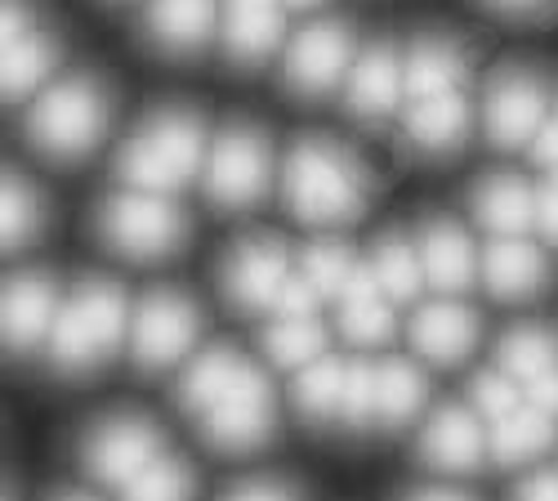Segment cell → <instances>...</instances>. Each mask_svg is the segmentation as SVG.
<instances>
[{"label": "cell", "mask_w": 558, "mask_h": 501, "mask_svg": "<svg viewBox=\"0 0 558 501\" xmlns=\"http://www.w3.org/2000/svg\"><path fill=\"white\" fill-rule=\"evenodd\" d=\"M353 269H357V260H353V251L349 247H340V242H313L308 251H304V278L322 291V300H340V291L349 287V278H353Z\"/></svg>", "instance_id": "obj_34"}, {"label": "cell", "mask_w": 558, "mask_h": 501, "mask_svg": "<svg viewBox=\"0 0 558 501\" xmlns=\"http://www.w3.org/2000/svg\"><path fill=\"white\" fill-rule=\"evenodd\" d=\"M425 398H429V377L415 368L411 358H385L380 362V413H376V421L385 430L407 426L425 407Z\"/></svg>", "instance_id": "obj_26"}, {"label": "cell", "mask_w": 558, "mask_h": 501, "mask_svg": "<svg viewBox=\"0 0 558 501\" xmlns=\"http://www.w3.org/2000/svg\"><path fill=\"white\" fill-rule=\"evenodd\" d=\"M287 247L277 238H246L228 251L223 269H219V287L228 296V305H238L246 313L259 309H277V296L287 287Z\"/></svg>", "instance_id": "obj_10"}, {"label": "cell", "mask_w": 558, "mask_h": 501, "mask_svg": "<svg viewBox=\"0 0 558 501\" xmlns=\"http://www.w3.org/2000/svg\"><path fill=\"white\" fill-rule=\"evenodd\" d=\"M514 501H558V470H536L514 488Z\"/></svg>", "instance_id": "obj_40"}, {"label": "cell", "mask_w": 558, "mask_h": 501, "mask_svg": "<svg viewBox=\"0 0 558 501\" xmlns=\"http://www.w3.org/2000/svg\"><path fill=\"white\" fill-rule=\"evenodd\" d=\"M108 95L104 85L81 72L59 85H50L27 112V140L36 153L54 162H81L85 153H95L99 140L108 134Z\"/></svg>", "instance_id": "obj_3"}, {"label": "cell", "mask_w": 558, "mask_h": 501, "mask_svg": "<svg viewBox=\"0 0 558 501\" xmlns=\"http://www.w3.org/2000/svg\"><path fill=\"white\" fill-rule=\"evenodd\" d=\"M549 283V260L523 238H496L483 251V287L496 300H532Z\"/></svg>", "instance_id": "obj_16"}, {"label": "cell", "mask_w": 558, "mask_h": 501, "mask_svg": "<svg viewBox=\"0 0 558 501\" xmlns=\"http://www.w3.org/2000/svg\"><path fill=\"white\" fill-rule=\"evenodd\" d=\"M478 336H483L478 313L460 300H434L411 318V349L438 362V368H460L474 354Z\"/></svg>", "instance_id": "obj_13"}, {"label": "cell", "mask_w": 558, "mask_h": 501, "mask_svg": "<svg viewBox=\"0 0 558 501\" xmlns=\"http://www.w3.org/2000/svg\"><path fill=\"white\" fill-rule=\"evenodd\" d=\"M95 229L108 251L144 264V260L174 255L183 247V238H189V219H183V211L170 198L134 189V193H117L99 206Z\"/></svg>", "instance_id": "obj_4"}, {"label": "cell", "mask_w": 558, "mask_h": 501, "mask_svg": "<svg viewBox=\"0 0 558 501\" xmlns=\"http://www.w3.org/2000/svg\"><path fill=\"white\" fill-rule=\"evenodd\" d=\"M492 10H509V14H523V10H536V5H545V0H487Z\"/></svg>", "instance_id": "obj_45"}, {"label": "cell", "mask_w": 558, "mask_h": 501, "mask_svg": "<svg viewBox=\"0 0 558 501\" xmlns=\"http://www.w3.org/2000/svg\"><path fill=\"white\" fill-rule=\"evenodd\" d=\"M554 121H558V104H554Z\"/></svg>", "instance_id": "obj_48"}, {"label": "cell", "mask_w": 558, "mask_h": 501, "mask_svg": "<svg viewBox=\"0 0 558 501\" xmlns=\"http://www.w3.org/2000/svg\"><path fill=\"white\" fill-rule=\"evenodd\" d=\"M380 413V362L371 358H349V377H344V407H340V421L362 430L371 426Z\"/></svg>", "instance_id": "obj_32"}, {"label": "cell", "mask_w": 558, "mask_h": 501, "mask_svg": "<svg viewBox=\"0 0 558 501\" xmlns=\"http://www.w3.org/2000/svg\"><path fill=\"white\" fill-rule=\"evenodd\" d=\"M470 394H474V407L483 417H492V421H505V417H514L519 407H523V398H519V381L509 377V372H483V377H474V385H470Z\"/></svg>", "instance_id": "obj_36"}, {"label": "cell", "mask_w": 558, "mask_h": 501, "mask_svg": "<svg viewBox=\"0 0 558 501\" xmlns=\"http://www.w3.org/2000/svg\"><path fill=\"white\" fill-rule=\"evenodd\" d=\"M282 40V0H223V50L232 63H264Z\"/></svg>", "instance_id": "obj_18"}, {"label": "cell", "mask_w": 558, "mask_h": 501, "mask_svg": "<svg viewBox=\"0 0 558 501\" xmlns=\"http://www.w3.org/2000/svg\"><path fill=\"white\" fill-rule=\"evenodd\" d=\"M344 377H349V358H331L322 354L317 362H308L304 372H295V413L308 417L313 426H327L340 417L344 407Z\"/></svg>", "instance_id": "obj_24"}, {"label": "cell", "mask_w": 558, "mask_h": 501, "mask_svg": "<svg viewBox=\"0 0 558 501\" xmlns=\"http://www.w3.org/2000/svg\"><path fill=\"white\" fill-rule=\"evenodd\" d=\"M344 68H349L344 23H308L287 50V85H291V95H304V99L331 95Z\"/></svg>", "instance_id": "obj_12"}, {"label": "cell", "mask_w": 558, "mask_h": 501, "mask_svg": "<svg viewBox=\"0 0 558 501\" xmlns=\"http://www.w3.org/2000/svg\"><path fill=\"white\" fill-rule=\"evenodd\" d=\"M202 162V121L189 108H161L117 153V175L138 193H174Z\"/></svg>", "instance_id": "obj_2"}, {"label": "cell", "mask_w": 558, "mask_h": 501, "mask_svg": "<svg viewBox=\"0 0 558 501\" xmlns=\"http://www.w3.org/2000/svg\"><path fill=\"white\" fill-rule=\"evenodd\" d=\"M59 287L45 273H19L5 283V345L10 349H36L54 336L59 323Z\"/></svg>", "instance_id": "obj_14"}, {"label": "cell", "mask_w": 558, "mask_h": 501, "mask_svg": "<svg viewBox=\"0 0 558 501\" xmlns=\"http://www.w3.org/2000/svg\"><path fill=\"white\" fill-rule=\"evenodd\" d=\"M527 403H532V407H541L545 417H554V421H558V368H554V372H545L541 381H532Z\"/></svg>", "instance_id": "obj_41"}, {"label": "cell", "mask_w": 558, "mask_h": 501, "mask_svg": "<svg viewBox=\"0 0 558 501\" xmlns=\"http://www.w3.org/2000/svg\"><path fill=\"white\" fill-rule=\"evenodd\" d=\"M554 439H558V421L554 417H545L541 407H519L514 417H505V421H496V434H492V457L500 462V466H527V462H536L545 448H554Z\"/></svg>", "instance_id": "obj_25"}, {"label": "cell", "mask_w": 558, "mask_h": 501, "mask_svg": "<svg viewBox=\"0 0 558 501\" xmlns=\"http://www.w3.org/2000/svg\"><path fill=\"white\" fill-rule=\"evenodd\" d=\"M282 193L304 224H353L366 206V170L344 144L308 134L287 153Z\"/></svg>", "instance_id": "obj_1"}, {"label": "cell", "mask_w": 558, "mask_h": 501, "mask_svg": "<svg viewBox=\"0 0 558 501\" xmlns=\"http://www.w3.org/2000/svg\"><path fill=\"white\" fill-rule=\"evenodd\" d=\"M496 362L500 372H509L514 381H541L545 372L558 368V349H554V336L536 323H523V327H509L500 336V349H496Z\"/></svg>", "instance_id": "obj_29"}, {"label": "cell", "mask_w": 558, "mask_h": 501, "mask_svg": "<svg viewBox=\"0 0 558 501\" xmlns=\"http://www.w3.org/2000/svg\"><path fill=\"white\" fill-rule=\"evenodd\" d=\"M536 229H541L545 242L558 247V175L549 179V184L541 189V198H536Z\"/></svg>", "instance_id": "obj_39"}, {"label": "cell", "mask_w": 558, "mask_h": 501, "mask_svg": "<svg viewBox=\"0 0 558 501\" xmlns=\"http://www.w3.org/2000/svg\"><path fill=\"white\" fill-rule=\"evenodd\" d=\"M421 264H425V283L434 291H442L447 300L460 296V291H470V283L478 278V255H474V242L470 234L460 229L456 219H442L434 215L425 224V234H421Z\"/></svg>", "instance_id": "obj_15"}, {"label": "cell", "mask_w": 558, "mask_h": 501, "mask_svg": "<svg viewBox=\"0 0 558 501\" xmlns=\"http://www.w3.org/2000/svg\"><path fill=\"white\" fill-rule=\"evenodd\" d=\"M415 457L442 475H470L492 457V439L483 434V426L470 407L442 403L425 421L421 439H415Z\"/></svg>", "instance_id": "obj_11"}, {"label": "cell", "mask_w": 558, "mask_h": 501, "mask_svg": "<svg viewBox=\"0 0 558 501\" xmlns=\"http://www.w3.org/2000/svg\"><path fill=\"white\" fill-rule=\"evenodd\" d=\"M340 332L353 345H385L393 336V305L389 300H362L340 305Z\"/></svg>", "instance_id": "obj_35"}, {"label": "cell", "mask_w": 558, "mask_h": 501, "mask_svg": "<svg viewBox=\"0 0 558 501\" xmlns=\"http://www.w3.org/2000/svg\"><path fill=\"white\" fill-rule=\"evenodd\" d=\"M268 193V140L255 126H228L206 166V198L242 211Z\"/></svg>", "instance_id": "obj_8"}, {"label": "cell", "mask_w": 558, "mask_h": 501, "mask_svg": "<svg viewBox=\"0 0 558 501\" xmlns=\"http://www.w3.org/2000/svg\"><path fill=\"white\" fill-rule=\"evenodd\" d=\"M40 219H45V211H40L36 189L27 184V179L10 175V179H5V219H0V234H5V247H10V251L27 247V242L40 234Z\"/></svg>", "instance_id": "obj_33"}, {"label": "cell", "mask_w": 558, "mask_h": 501, "mask_svg": "<svg viewBox=\"0 0 558 501\" xmlns=\"http://www.w3.org/2000/svg\"><path fill=\"white\" fill-rule=\"evenodd\" d=\"M371 269H376V278H380L389 305H411L415 296H421L425 264H421V247H411L407 238H398V234L380 238L376 255H371Z\"/></svg>", "instance_id": "obj_30"}, {"label": "cell", "mask_w": 558, "mask_h": 501, "mask_svg": "<svg viewBox=\"0 0 558 501\" xmlns=\"http://www.w3.org/2000/svg\"><path fill=\"white\" fill-rule=\"evenodd\" d=\"M202 332V313L197 305L183 296V291H170V287H157L144 296V305L134 309V323H130V358L138 372H166L174 362L193 349Z\"/></svg>", "instance_id": "obj_5"}, {"label": "cell", "mask_w": 558, "mask_h": 501, "mask_svg": "<svg viewBox=\"0 0 558 501\" xmlns=\"http://www.w3.org/2000/svg\"><path fill=\"white\" fill-rule=\"evenodd\" d=\"M545 85L527 68H500L483 99V126L496 148H523L545 126Z\"/></svg>", "instance_id": "obj_9"}, {"label": "cell", "mask_w": 558, "mask_h": 501, "mask_svg": "<svg viewBox=\"0 0 558 501\" xmlns=\"http://www.w3.org/2000/svg\"><path fill=\"white\" fill-rule=\"evenodd\" d=\"M59 501H99V497H85V492H63Z\"/></svg>", "instance_id": "obj_47"}, {"label": "cell", "mask_w": 558, "mask_h": 501, "mask_svg": "<svg viewBox=\"0 0 558 501\" xmlns=\"http://www.w3.org/2000/svg\"><path fill=\"white\" fill-rule=\"evenodd\" d=\"M464 76H470V55L464 45L451 36H415L407 50V90L415 99H434V95H451V90H464Z\"/></svg>", "instance_id": "obj_20"}, {"label": "cell", "mask_w": 558, "mask_h": 501, "mask_svg": "<svg viewBox=\"0 0 558 501\" xmlns=\"http://www.w3.org/2000/svg\"><path fill=\"white\" fill-rule=\"evenodd\" d=\"M317 305H322V291L304 278V273H291L282 296H277V313L282 318H317Z\"/></svg>", "instance_id": "obj_37"}, {"label": "cell", "mask_w": 558, "mask_h": 501, "mask_svg": "<svg viewBox=\"0 0 558 501\" xmlns=\"http://www.w3.org/2000/svg\"><path fill=\"white\" fill-rule=\"evenodd\" d=\"M536 198L523 175H492L478 179V189L470 198L474 219L496 238H523L527 229H536Z\"/></svg>", "instance_id": "obj_19"}, {"label": "cell", "mask_w": 558, "mask_h": 501, "mask_svg": "<svg viewBox=\"0 0 558 501\" xmlns=\"http://www.w3.org/2000/svg\"><path fill=\"white\" fill-rule=\"evenodd\" d=\"M246 368V358L238 349H228V345H210L206 354H197L189 368H183L179 377V407L189 417H206L210 407L232 390V381H238V372Z\"/></svg>", "instance_id": "obj_22"}, {"label": "cell", "mask_w": 558, "mask_h": 501, "mask_svg": "<svg viewBox=\"0 0 558 501\" xmlns=\"http://www.w3.org/2000/svg\"><path fill=\"white\" fill-rule=\"evenodd\" d=\"M322 349H327V327L317 318H277L264 332V354L282 372H304L322 358Z\"/></svg>", "instance_id": "obj_27"}, {"label": "cell", "mask_w": 558, "mask_h": 501, "mask_svg": "<svg viewBox=\"0 0 558 501\" xmlns=\"http://www.w3.org/2000/svg\"><path fill=\"white\" fill-rule=\"evenodd\" d=\"M59 63V40L50 32H27L5 45V99H23L54 72Z\"/></svg>", "instance_id": "obj_28"}, {"label": "cell", "mask_w": 558, "mask_h": 501, "mask_svg": "<svg viewBox=\"0 0 558 501\" xmlns=\"http://www.w3.org/2000/svg\"><path fill=\"white\" fill-rule=\"evenodd\" d=\"M272 426H277V398L255 362H246L232 390L202 417V434L219 452H255L272 434Z\"/></svg>", "instance_id": "obj_7"}, {"label": "cell", "mask_w": 558, "mask_h": 501, "mask_svg": "<svg viewBox=\"0 0 558 501\" xmlns=\"http://www.w3.org/2000/svg\"><path fill=\"white\" fill-rule=\"evenodd\" d=\"M5 501H14V497H5Z\"/></svg>", "instance_id": "obj_49"}, {"label": "cell", "mask_w": 558, "mask_h": 501, "mask_svg": "<svg viewBox=\"0 0 558 501\" xmlns=\"http://www.w3.org/2000/svg\"><path fill=\"white\" fill-rule=\"evenodd\" d=\"M532 157H536L541 166H554V170H558V121L541 126V134L532 140Z\"/></svg>", "instance_id": "obj_43"}, {"label": "cell", "mask_w": 558, "mask_h": 501, "mask_svg": "<svg viewBox=\"0 0 558 501\" xmlns=\"http://www.w3.org/2000/svg\"><path fill=\"white\" fill-rule=\"evenodd\" d=\"M223 501H300L287 484H272V479H251V484H238L232 492H223Z\"/></svg>", "instance_id": "obj_38"}, {"label": "cell", "mask_w": 558, "mask_h": 501, "mask_svg": "<svg viewBox=\"0 0 558 501\" xmlns=\"http://www.w3.org/2000/svg\"><path fill=\"white\" fill-rule=\"evenodd\" d=\"M402 85H407V68L398 63L393 45L376 40L357 59V68L349 72L344 104H349L353 117H389L398 108V99H402Z\"/></svg>", "instance_id": "obj_17"}, {"label": "cell", "mask_w": 558, "mask_h": 501, "mask_svg": "<svg viewBox=\"0 0 558 501\" xmlns=\"http://www.w3.org/2000/svg\"><path fill=\"white\" fill-rule=\"evenodd\" d=\"M193 492H197V475L189 470V462L161 457L134 484L121 488V501H193Z\"/></svg>", "instance_id": "obj_31"}, {"label": "cell", "mask_w": 558, "mask_h": 501, "mask_svg": "<svg viewBox=\"0 0 558 501\" xmlns=\"http://www.w3.org/2000/svg\"><path fill=\"white\" fill-rule=\"evenodd\" d=\"M144 23L166 55H197L215 27V0H153Z\"/></svg>", "instance_id": "obj_23"}, {"label": "cell", "mask_w": 558, "mask_h": 501, "mask_svg": "<svg viewBox=\"0 0 558 501\" xmlns=\"http://www.w3.org/2000/svg\"><path fill=\"white\" fill-rule=\"evenodd\" d=\"M282 5H291V10H313V5H322V0H282Z\"/></svg>", "instance_id": "obj_46"}, {"label": "cell", "mask_w": 558, "mask_h": 501, "mask_svg": "<svg viewBox=\"0 0 558 501\" xmlns=\"http://www.w3.org/2000/svg\"><path fill=\"white\" fill-rule=\"evenodd\" d=\"M407 140L425 153H456L470 140V99H464V90L415 99V108L407 112Z\"/></svg>", "instance_id": "obj_21"}, {"label": "cell", "mask_w": 558, "mask_h": 501, "mask_svg": "<svg viewBox=\"0 0 558 501\" xmlns=\"http://www.w3.org/2000/svg\"><path fill=\"white\" fill-rule=\"evenodd\" d=\"M161 448H166V434L148 417L121 413V417L99 421L95 430L85 434L81 462H85V470L95 475L99 484L125 488V484H134L138 475H144L153 462H161Z\"/></svg>", "instance_id": "obj_6"}, {"label": "cell", "mask_w": 558, "mask_h": 501, "mask_svg": "<svg viewBox=\"0 0 558 501\" xmlns=\"http://www.w3.org/2000/svg\"><path fill=\"white\" fill-rule=\"evenodd\" d=\"M27 32H36L32 10L23 5V0H5V45L19 40V36H27Z\"/></svg>", "instance_id": "obj_42"}, {"label": "cell", "mask_w": 558, "mask_h": 501, "mask_svg": "<svg viewBox=\"0 0 558 501\" xmlns=\"http://www.w3.org/2000/svg\"><path fill=\"white\" fill-rule=\"evenodd\" d=\"M407 501H474L470 492H456V488H421V492H411Z\"/></svg>", "instance_id": "obj_44"}]
</instances>
